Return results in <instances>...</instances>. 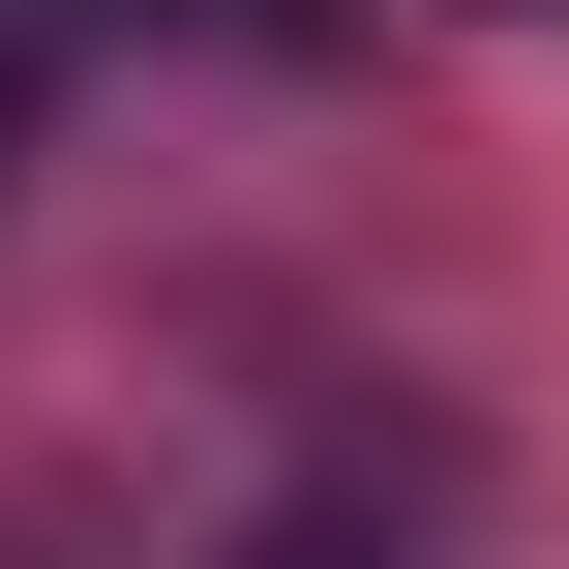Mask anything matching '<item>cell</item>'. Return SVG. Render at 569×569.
Masks as SVG:
<instances>
[{
	"instance_id": "6da1fadb",
	"label": "cell",
	"mask_w": 569,
	"mask_h": 569,
	"mask_svg": "<svg viewBox=\"0 0 569 569\" xmlns=\"http://www.w3.org/2000/svg\"><path fill=\"white\" fill-rule=\"evenodd\" d=\"M270 569H360V540H270Z\"/></svg>"
},
{
	"instance_id": "7a4b0ae2",
	"label": "cell",
	"mask_w": 569,
	"mask_h": 569,
	"mask_svg": "<svg viewBox=\"0 0 569 569\" xmlns=\"http://www.w3.org/2000/svg\"><path fill=\"white\" fill-rule=\"evenodd\" d=\"M240 30H300V0H240Z\"/></svg>"
},
{
	"instance_id": "3957f363",
	"label": "cell",
	"mask_w": 569,
	"mask_h": 569,
	"mask_svg": "<svg viewBox=\"0 0 569 569\" xmlns=\"http://www.w3.org/2000/svg\"><path fill=\"white\" fill-rule=\"evenodd\" d=\"M0 120H30V90H0Z\"/></svg>"
}]
</instances>
